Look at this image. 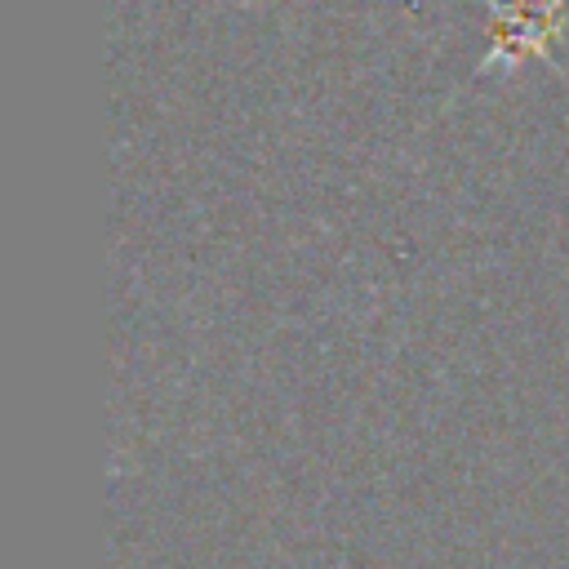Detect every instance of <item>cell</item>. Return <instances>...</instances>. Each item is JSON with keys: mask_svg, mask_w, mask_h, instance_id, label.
<instances>
[{"mask_svg": "<svg viewBox=\"0 0 569 569\" xmlns=\"http://www.w3.org/2000/svg\"><path fill=\"white\" fill-rule=\"evenodd\" d=\"M493 18V44L480 71H516L529 53L551 62V36L565 27V0H485Z\"/></svg>", "mask_w": 569, "mask_h": 569, "instance_id": "6da1fadb", "label": "cell"}]
</instances>
